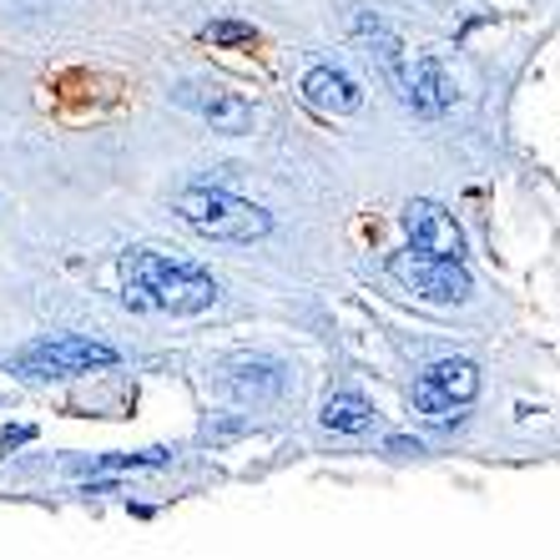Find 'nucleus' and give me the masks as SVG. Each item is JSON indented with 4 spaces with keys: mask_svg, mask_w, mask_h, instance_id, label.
I'll return each mask as SVG.
<instances>
[{
    "mask_svg": "<svg viewBox=\"0 0 560 560\" xmlns=\"http://www.w3.org/2000/svg\"><path fill=\"white\" fill-rule=\"evenodd\" d=\"M405 233L415 237V253H430V258H465V233L459 222L440 208V202H409L405 208Z\"/></svg>",
    "mask_w": 560,
    "mask_h": 560,
    "instance_id": "0eeeda50",
    "label": "nucleus"
},
{
    "mask_svg": "<svg viewBox=\"0 0 560 560\" xmlns=\"http://www.w3.org/2000/svg\"><path fill=\"white\" fill-rule=\"evenodd\" d=\"M106 364H117V349H106V343H96V339H77V334H61V339L31 343V349L15 359V374L66 378V374H86V369H106Z\"/></svg>",
    "mask_w": 560,
    "mask_h": 560,
    "instance_id": "20e7f679",
    "label": "nucleus"
},
{
    "mask_svg": "<svg viewBox=\"0 0 560 560\" xmlns=\"http://www.w3.org/2000/svg\"><path fill=\"white\" fill-rule=\"evenodd\" d=\"M399 102L415 106L419 117H440L444 106L455 102V81L440 66V56H419L415 66H405V86H399Z\"/></svg>",
    "mask_w": 560,
    "mask_h": 560,
    "instance_id": "6e6552de",
    "label": "nucleus"
},
{
    "mask_svg": "<svg viewBox=\"0 0 560 560\" xmlns=\"http://www.w3.org/2000/svg\"><path fill=\"white\" fill-rule=\"evenodd\" d=\"M389 450L394 455H424V444L419 440H389Z\"/></svg>",
    "mask_w": 560,
    "mask_h": 560,
    "instance_id": "ddd939ff",
    "label": "nucleus"
},
{
    "mask_svg": "<svg viewBox=\"0 0 560 560\" xmlns=\"http://www.w3.org/2000/svg\"><path fill=\"white\" fill-rule=\"evenodd\" d=\"M121 288H127L131 308H162V313H202L218 299V283L202 268L172 262L167 253L152 248L121 253Z\"/></svg>",
    "mask_w": 560,
    "mask_h": 560,
    "instance_id": "f257e3e1",
    "label": "nucleus"
},
{
    "mask_svg": "<svg viewBox=\"0 0 560 560\" xmlns=\"http://www.w3.org/2000/svg\"><path fill=\"white\" fill-rule=\"evenodd\" d=\"M324 424L339 434H364V430H374V409H369V399H359V394H328Z\"/></svg>",
    "mask_w": 560,
    "mask_h": 560,
    "instance_id": "9d476101",
    "label": "nucleus"
},
{
    "mask_svg": "<svg viewBox=\"0 0 560 560\" xmlns=\"http://www.w3.org/2000/svg\"><path fill=\"white\" fill-rule=\"evenodd\" d=\"M167 450H142V455H102L96 469H142V465H162Z\"/></svg>",
    "mask_w": 560,
    "mask_h": 560,
    "instance_id": "f8f14e48",
    "label": "nucleus"
},
{
    "mask_svg": "<svg viewBox=\"0 0 560 560\" xmlns=\"http://www.w3.org/2000/svg\"><path fill=\"white\" fill-rule=\"evenodd\" d=\"M475 394H480V369L469 364V359H440L409 389V399H415L419 415H430V419H459L455 409L469 405Z\"/></svg>",
    "mask_w": 560,
    "mask_h": 560,
    "instance_id": "39448f33",
    "label": "nucleus"
},
{
    "mask_svg": "<svg viewBox=\"0 0 560 560\" xmlns=\"http://www.w3.org/2000/svg\"><path fill=\"white\" fill-rule=\"evenodd\" d=\"M202 36H208L212 46H253V40H258V31H253L248 21H212Z\"/></svg>",
    "mask_w": 560,
    "mask_h": 560,
    "instance_id": "9b49d317",
    "label": "nucleus"
},
{
    "mask_svg": "<svg viewBox=\"0 0 560 560\" xmlns=\"http://www.w3.org/2000/svg\"><path fill=\"white\" fill-rule=\"evenodd\" d=\"M303 102L313 112H324V117H353L359 106H364V92H359V81L339 66H313L308 77H303Z\"/></svg>",
    "mask_w": 560,
    "mask_h": 560,
    "instance_id": "1a4fd4ad",
    "label": "nucleus"
},
{
    "mask_svg": "<svg viewBox=\"0 0 560 560\" xmlns=\"http://www.w3.org/2000/svg\"><path fill=\"white\" fill-rule=\"evenodd\" d=\"M389 273L399 278V283H405L415 299L440 303V308H450V303H465L469 293H475V283H469V273H465V262H459V258L394 253V258H389Z\"/></svg>",
    "mask_w": 560,
    "mask_h": 560,
    "instance_id": "7ed1b4c3",
    "label": "nucleus"
},
{
    "mask_svg": "<svg viewBox=\"0 0 560 560\" xmlns=\"http://www.w3.org/2000/svg\"><path fill=\"white\" fill-rule=\"evenodd\" d=\"M26 440H31V430H11L5 440H0V455H11L15 444H26Z\"/></svg>",
    "mask_w": 560,
    "mask_h": 560,
    "instance_id": "4468645a",
    "label": "nucleus"
},
{
    "mask_svg": "<svg viewBox=\"0 0 560 560\" xmlns=\"http://www.w3.org/2000/svg\"><path fill=\"white\" fill-rule=\"evenodd\" d=\"M177 218L212 243H258V237L273 233V218L258 202L222 192V187H187L177 197Z\"/></svg>",
    "mask_w": 560,
    "mask_h": 560,
    "instance_id": "f03ea898",
    "label": "nucleus"
},
{
    "mask_svg": "<svg viewBox=\"0 0 560 560\" xmlns=\"http://www.w3.org/2000/svg\"><path fill=\"white\" fill-rule=\"evenodd\" d=\"M172 102L187 106V112H197V117L208 121L212 131H228V137L253 131V106L243 102L237 92L218 86V81H183V86L172 92Z\"/></svg>",
    "mask_w": 560,
    "mask_h": 560,
    "instance_id": "423d86ee",
    "label": "nucleus"
}]
</instances>
